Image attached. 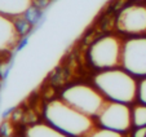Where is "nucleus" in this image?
Segmentation results:
<instances>
[{
    "label": "nucleus",
    "instance_id": "1",
    "mask_svg": "<svg viewBox=\"0 0 146 137\" xmlns=\"http://www.w3.org/2000/svg\"><path fill=\"white\" fill-rule=\"evenodd\" d=\"M48 124L71 137H87L94 128L92 116L76 110L64 100H52L45 107Z\"/></svg>",
    "mask_w": 146,
    "mask_h": 137
},
{
    "label": "nucleus",
    "instance_id": "2",
    "mask_svg": "<svg viewBox=\"0 0 146 137\" xmlns=\"http://www.w3.org/2000/svg\"><path fill=\"white\" fill-rule=\"evenodd\" d=\"M94 85L109 101L131 104L138 93L135 75L121 68L101 70L94 76Z\"/></svg>",
    "mask_w": 146,
    "mask_h": 137
},
{
    "label": "nucleus",
    "instance_id": "3",
    "mask_svg": "<svg viewBox=\"0 0 146 137\" xmlns=\"http://www.w3.org/2000/svg\"><path fill=\"white\" fill-rule=\"evenodd\" d=\"M62 100L89 116H98L108 102L97 88L87 84H75L66 88L62 92Z\"/></svg>",
    "mask_w": 146,
    "mask_h": 137
},
{
    "label": "nucleus",
    "instance_id": "4",
    "mask_svg": "<svg viewBox=\"0 0 146 137\" xmlns=\"http://www.w3.org/2000/svg\"><path fill=\"white\" fill-rule=\"evenodd\" d=\"M124 41L119 36L105 35L97 39L89 48V61L96 68L109 70L121 65Z\"/></svg>",
    "mask_w": 146,
    "mask_h": 137
},
{
    "label": "nucleus",
    "instance_id": "5",
    "mask_svg": "<svg viewBox=\"0 0 146 137\" xmlns=\"http://www.w3.org/2000/svg\"><path fill=\"white\" fill-rule=\"evenodd\" d=\"M121 66L135 76H146V38L135 36L123 45Z\"/></svg>",
    "mask_w": 146,
    "mask_h": 137
},
{
    "label": "nucleus",
    "instance_id": "6",
    "mask_svg": "<svg viewBox=\"0 0 146 137\" xmlns=\"http://www.w3.org/2000/svg\"><path fill=\"white\" fill-rule=\"evenodd\" d=\"M98 122L102 127L118 132H125L133 124L132 110L127 104L116 101H108L98 114Z\"/></svg>",
    "mask_w": 146,
    "mask_h": 137
},
{
    "label": "nucleus",
    "instance_id": "7",
    "mask_svg": "<svg viewBox=\"0 0 146 137\" xmlns=\"http://www.w3.org/2000/svg\"><path fill=\"white\" fill-rule=\"evenodd\" d=\"M119 31L132 36H143L146 34V5H128L119 13L116 18Z\"/></svg>",
    "mask_w": 146,
    "mask_h": 137
},
{
    "label": "nucleus",
    "instance_id": "8",
    "mask_svg": "<svg viewBox=\"0 0 146 137\" xmlns=\"http://www.w3.org/2000/svg\"><path fill=\"white\" fill-rule=\"evenodd\" d=\"M19 41L17 25L4 14H0V53L12 51Z\"/></svg>",
    "mask_w": 146,
    "mask_h": 137
},
{
    "label": "nucleus",
    "instance_id": "9",
    "mask_svg": "<svg viewBox=\"0 0 146 137\" xmlns=\"http://www.w3.org/2000/svg\"><path fill=\"white\" fill-rule=\"evenodd\" d=\"M33 0H0V14L7 17H19L30 11Z\"/></svg>",
    "mask_w": 146,
    "mask_h": 137
},
{
    "label": "nucleus",
    "instance_id": "10",
    "mask_svg": "<svg viewBox=\"0 0 146 137\" xmlns=\"http://www.w3.org/2000/svg\"><path fill=\"white\" fill-rule=\"evenodd\" d=\"M25 137H71V136L61 132L60 129L52 127L50 124L38 123L29 127L25 133Z\"/></svg>",
    "mask_w": 146,
    "mask_h": 137
},
{
    "label": "nucleus",
    "instance_id": "11",
    "mask_svg": "<svg viewBox=\"0 0 146 137\" xmlns=\"http://www.w3.org/2000/svg\"><path fill=\"white\" fill-rule=\"evenodd\" d=\"M132 122L135 127H146V105H137L132 110Z\"/></svg>",
    "mask_w": 146,
    "mask_h": 137
},
{
    "label": "nucleus",
    "instance_id": "12",
    "mask_svg": "<svg viewBox=\"0 0 146 137\" xmlns=\"http://www.w3.org/2000/svg\"><path fill=\"white\" fill-rule=\"evenodd\" d=\"M87 137H123V136H121V132L113 131V129L102 127V128H98V129L93 128Z\"/></svg>",
    "mask_w": 146,
    "mask_h": 137
},
{
    "label": "nucleus",
    "instance_id": "13",
    "mask_svg": "<svg viewBox=\"0 0 146 137\" xmlns=\"http://www.w3.org/2000/svg\"><path fill=\"white\" fill-rule=\"evenodd\" d=\"M137 97L140 98V101L142 102V104L146 105V76L143 78V79L140 82V84H138Z\"/></svg>",
    "mask_w": 146,
    "mask_h": 137
},
{
    "label": "nucleus",
    "instance_id": "14",
    "mask_svg": "<svg viewBox=\"0 0 146 137\" xmlns=\"http://www.w3.org/2000/svg\"><path fill=\"white\" fill-rule=\"evenodd\" d=\"M133 137H146V127H137L133 132Z\"/></svg>",
    "mask_w": 146,
    "mask_h": 137
}]
</instances>
